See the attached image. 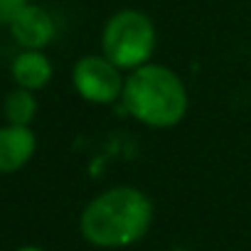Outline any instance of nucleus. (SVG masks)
Returning <instances> with one entry per match:
<instances>
[{
  "instance_id": "obj_1",
  "label": "nucleus",
  "mask_w": 251,
  "mask_h": 251,
  "mask_svg": "<svg viewBox=\"0 0 251 251\" xmlns=\"http://www.w3.org/2000/svg\"><path fill=\"white\" fill-rule=\"evenodd\" d=\"M151 222L153 202L148 195L136 187H111L84 207L79 226L89 244L116 249L143 239Z\"/></svg>"
},
{
  "instance_id": "obj_2",
  "label": "nucleus",
  "mask_w": 251,
  "mask_h": 251,
  "mask_svg": "<svg viewBox=\"0 0 251 251\" xmlns=\"http://www.w3.org/2000/svg\"><path fill=\"white\" fill-rule=\"evenodd\" d=\"M123 106L151 128H170L187 113V89L182 79L163 64H143L123 84Z\"/></svg>"
},
{
  "instance_id": "obj_3",
  "label": "nucleus",
  "mask_w": 251,
  "mask_h": 251,
  "mask_svg": "<svg viewBox=\"0 0 251 251\" xmlns=\"http://www.w3.org/2000/svg\"><path fill=\"white\" fill-rule=\"evenodd\" d=\"M101 45L103 57L118 69H138L155 50V25L146 13L121 10L108 18Z\"/></svg>"
},
{
  "instance_id": "obj_4",
  "label": "nucleus",
  "mask_w": 251,
  "mask_h": 251,
  "mask_svg": "<svg viewBox=\"0 0 251 251\" xmlns=\"http://www.w3.org/2000/svg\"><path fill=\"white\" fill-rule=\"evenodd\" d=\"M72 81L76 94L91 103H113L116 99L123 96V84H126L121 81V69L111 59L96 54L81 57L74 64Z\"/></svg>"
},
{
  "instance_id": "obj_5",
  "label": "nucleus",
  "mask_w": 251,
  "mask_h": 251,
  "mask_svg": "<svg viewBox=\"0 0 251 251\" xmlns=\"http://www.w3.org/2000/svg\"><path fill=\"white\" fill-rule=\"evenodd\" d=\"M10 32L25 50H42L54 37V20L47 10L37 5H25L10 20Z\"/></svg>"
},
{
  "instance_id": "obj_6",
  "label": "nucleus",
  "mask_w": 251,
  "mask_h": 251,
  "mask_svg": "<svg viewBox=\"0 0 251 251\" xmlns=\"http://www.w3.org/2000/svg\"><path fill=\"white\" fill-rule=\"evenodd\" d=\"M37 141L27 126L0 128V173H15L35 155Z\"/></svg>"
},
{
  "instance_id": "obj_7",
  "label": "nucleus",
  "mask_w": 251,
  "mask_h": 251,
  "mask_svg": "<svg viewBox=\"0 0 251 251\" xmlns=\"http://www.w3.org/2000/svg\"><path fill=\"white\" fill-rule=\"evenodd\" d=\"M13 79L20 89L35 91L52 79V64L40 50H25L13 62Z\"/></svg>"
},
{
  "instance_id": "obj_8",
  "label": "nucleus",
  "mask_w": 251,
  "mask_h": 251,
  "mask_svg": "<svg viewBox=\"0 0 251 251\" xmlns=\"http://www.w3.org/2000/svg\"><path fill=\"white\" fill-rule=\"evenodd\" d=\"M35 113H37V101H35L32 91L15 89V91L8 94V99H5V118L10 121V126H30Z\"/></svg>"
},
{
  "instance_id": "obj_9",
  "label": "nucleus",
  "mask_w": 251,
  "mask_h": 251,
  "mask_svg": "<svg viewBox=\"0 0 251 251\" xmlns=\"http://www.w3.org/2000/svg\"><path fill=\"white\" fill-rule=\"evenodd\" d=\"M27 5V0H0V25H10V20Z\"/></svg>"
},
{
  "instance_id": "obj_10",
  "label": "nucleus",
  "mask_w": 251,
  "mask_h": 251,
  "mask_svg": "<svg viewBox=\"0 0 251 251\" xmlns=\"http://www.w3.org/2000/svg\"><path fill=\"white\" fill-rule=\"evenodd\" d=\"M18 251H42L40 246H23V249H18Z\"/></svg>"
}]
</instances>
